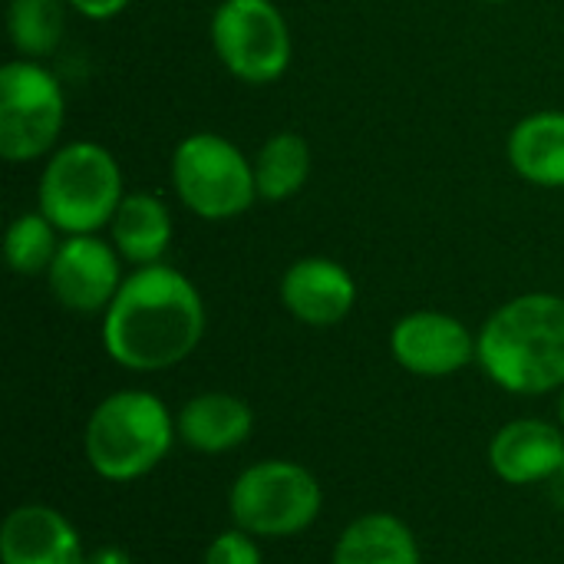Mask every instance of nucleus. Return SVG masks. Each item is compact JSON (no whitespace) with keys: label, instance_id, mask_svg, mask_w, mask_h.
Returning <instances> with one entry per match:
<instances>
[{"label":"nucleus","instance_id":"nucleus-8","mask_svg":"<svg viewBox=\"0 0 564 564\" xmlns=\"http://www.w3.org/2000/svg\"><path fill=\"white\" fill-rule=\"evenodd\" d=\"M208 33L221 66L248 86L278 83L291 66V26L271 0H221Z\"/></svg>","mask_w":564,"mask_h":564},{"label":"nucleus","instance_id":"nucleus-2","mask_svg":"<svg viewBox=\"0 0 564 564\" xmlns=\"http://www.w3.org/2000/svg\"><path fill=\"white\" fill-rule=\"evenodd\" d=\"M476 360L482 373L506 393H562L564 297L529 291L496 307L476 334Z\"/></svg>","mask_w":564,"mask_h":564},{"label":"nucleus","instance_id":"nucleus-19","mask_svg":"<svg viewBox=\"0 0 564 564\" xmlns=\"http://www.w3.org/2000/svg\"><path fill=\"white\" fill-rule=\"evenodd\" d=\"M7 33L23 59L50 56L66 33V0H10Z\"/></svg>","mask_w":564,"mask_h":564},{"label":"nucleus","instance_id":"nucleus-5","mask_svg":"<svg viewBox=\"0 0 564 564\" xmlns=\"http://www.w3.org/2000/svg\"><path fill=\"white\" fill-rule=\"evenodd\" d=\"M324 509L317 476L291 459H264L238 473L228 489L231 525L254 539H291L307 532Z\"/></svg>","mask_w":564,"mask_h":564},{"label":"nucleus","instance_id":"nucleus-11","mask_svg":"<svg viewBox=\"0 0 564 564\" xmlns=\"http://www.w3.org/2000/svg\"><path fill=\"white\" fill-rule=\"evenodd\" d=\"M281 304L284 311L307 324V327H337L340 321L350 317L357 304V284L354 274L334 261V258H297L284 274H281Z\"/></svg>","mask_w":564,"mask_h":564},{"label":"nucleus","instance_id":"nucleus-9","mask_svg":"<svg viewBox=\"0 0 564 564\" xmlns=\"http://www.w3.org/2000/svg\"><path fill=\"white\" fill-rule=\"evenodd\" d=\"M116 245L99 235H66L46 271L50 294L69 314H106L122 288V264Z\"/></svg>","mask_w":564,"mask_h":564},{"label":"nucleus","instance_id":"nucleus-4","mask_svg":"<svg viewBox=\"0 0 564 564\" xmlns=\"http://www.w3.org/2000/svg\"><path fill=\"white\" fill-rule=\"evenodd\" d=\"M122 169L116 155L89 139L56 149L36 182V208L59 235H96L119 212Z\"/></svg>","mask_w":564,"mask_h":564},{"label":"nucleus","instance_id":"nucleus-16","mask_svg":"<svg viewBox=\"0 0 564 564\" xmlns=\"http://www.w3.org/2000/svg\"><path fill=\"white\" fill-rule=\"evenodd\" d=\"M112 245L122 261L145 268L162 264L169 245H172V215L165 202L152 192H132L122 198L119 212L109 221Z\"/></svg>","mask_w":564,"mask_h":564},{"label":"nucleus","instance_id":"nucleus-21","mask_svg":"<svg viewBox=\"0 0 564 564\" xmlns=\"http://www.w3.org/2000/svg\"><path fill=\"white\" fill-rule=\"evenodd\" d=\"M202 564H264V555H261V545L254 535H248L241 529H228V532L215 535V542L205 549Z\"/></svg>","mask_w":564,"mask_h":564},{"label":"nucleus","instance_id":"nucleus-20","mask_svg":"<svg viewBox=\"0 0 564 564\" xmlns=\"http://www.w3.org/2000/svg\"><path fill=\"white\" fill-rule=\"evenodd\" d=\"M56 251H59V228L40 208L23 212L10 221L7 238H3V258L13 274L20 278L46 274Z\"/></svg>","mask_w":564,"mask_h":564},{"label":"nucleus","instance_id":"nucleus-10","mask_svg":"<svg viewBox=\"0 0 564 564\" xmlns=\"http://www.w3.org/2000/svg\"><path fill=\"white\" fill-rule=\"evenodd\" d=\"M390 354L406 373L440 380L476 360V334L446 311H410L390 330Z\"/></svg>","mask_w":564,"mask_h":564},{"label":"nucleus","instance_id":"nucleus-1","mask_svg":"<svg viewBox=\"0 0 564 564\" xmlns=\"http://www.w3.org/2000/svg\"><path fill=\"white\" fill-rule=\"evenodd\" d=\"M205 301L172 264L135 268L102 317V347L132 373H159L188 360L205 337Z\"/></svg>","mask_w":564,"mask_h":564},{"label":"nucleus","instance_id":"nucleus-6","mask_svg":"<svg viewBox=\"0 0 564 564\" xmlns=\"http://www.w3.org/2000/svg\"><path fill=\"white\" fill-rule=\"evenodd\" d=\"M172 188L202 221H231L258 202L251 159L218 132H192L172 152Z\"/></svg>","mask_w":564,"mask_h":564},{"label":"nucleus","instance_id":"nucleus-17","mask_svg":"<svg viewBox=\"0 0 564 564\" xmlns=\"http://www.w3.org/2000/svg\"><path fill=\"white\" fill-rule=\"evenodd\" d=\"M330 564H423V555L403 519L390 512H367L340 532Z\"/></svg>","mask_w":564,"mask_h":564},{"label":"nucleus","instance_id":"nucleus-25","mask_svg":"<svg viewBox=\"0 0 564 564\" xmlns=\"http://www.w3.org/2000/svg\"><path fill=\"white\" fill-rule=\"evenodd\" d=\"M558 420H562V430H564V390H562V400H558Z\"/></svg>","mask_w":564,"mask_h":564},{"label":"nucleus","instance_id":"nucleus-3","mask_svg":"<svg viewBox=\"0 0 564 564\" xmlns=\"http://www.w3.org/2000/svg\"><path fill=\"white\" fill-rule=\"evenodd\" d=\"M178 440L175 416L149 390H116L86 420L83 453L106 482H135L169 456Z\"/></svg>","mask_w":564,"mask_h":564},{"label":"nucleus","instance_id":"nucleus-18","mask_svg":"<svg viewBox=\"0 0 564 564\" xmlns=\"http://www.w3.org/2000/svg\"><path fill=\"white\" fill-rule=\"evenodd\" d=\"M251 165H254L258 198L261 202H288L307 185L311 169H314V152L301 132L284 129V132H274L258 149Z\"/></svg>","mask_w":564,"mask_h":564},{"label":"nucleus","instance_id":"nucleus-24","mask_svg":"<svg viewBox=\"0 0 564 564\" xmlns=\"http://www.w3.org/2000/svg\"><path fill=\"white\" fill-rule=\"evenodd\" d=\"M552 496L558 499V506H564V463L562 469L555 473V479H552Z\"/></svg>","mask_w":564,"mask_h":564},{"label":"nucleus","instance_id":"nucleus-14","mask_svg":"<svg viewBox=\"0 0 564 564\" xmlns=\"http://www.w3.org/2000/svg\"><path fill=\"white\" fill-rule=\"evenodd\" d=\"M175 430L188 449L205 453V456H221V453L238 449L251 436L254 413L241 397L208 390V393L192 397L175 413Z\"/></svg>","mask_w":564,"mask_h":564},{"label":"nucleus","instance_id":"nucleus-13","mask_svg":"<svg viewBox=\"0 0 564 564\" xmlns=\"http://www.w3.org/2000/svg\"><path fill=\"white\" fill-rule=\"evenodd\" d=\"M564 463L562 423L549 420H512L489 443V469L509 486L552 482Z\"/></svg>","mask_w":564,"mask_h":564},{"label":"nucleus","instance_id":"nucleus-7","mask_svg":"<svg viewBox=\"0 0 564 564\" xmlns=\"http://www.w3.org/2000/svg\"><path fill=\"white\" fill-rule=\"evenodd\" d=\"M63 122V86L40 59L17 56L0 66V155L10 165L50 155Z\"/></svg>","mask_w":564,"mask_h":564},{"label":"nucleus","instance_id":"nucleus-15","mask_svg":"<svg viewBox=\"0 0 564 564\" xmlns=\"http://www.w3.org/2000/svg\"><path fill=\"white\" fill-rule=\"evenodd\" d=\"M509 165L539 188H564V109H539L516 122L506 142Z\"/></svg>","mask_w":564,"mask_h":564},{"label":"nucleus","instance_id":"nucleus-23","mask_svg":"<svg viewBox=\"0 0 564 564\" xmlns=\"http://www.w3.org/2000/svg\"><path fill=\"white\" fill-rule=\"evenodd\" d=\"M86 564H132V555L119 545H102L86 555Z\"/></svg>","mask_w":564,"mask_h":564},{"label":"nucleus","instance_id":"nucleus-26","mask_svg":"<svg viewBox=\"0 0 564 564\" xmlns=\"http://www.w3.org/2000/svg\"><path fill=\"white\" fill-rule=\"evenodd\" d=\"M479 3H509V0H479Z\"/></svg>","mask_w":564,"mask_h":564},{"label":"nucleus","instance_id":"nucleus-12","mask_svg":"<svg viewBox=\"0 0 564 564\" xmlns=\"http://www.w3.org/2000/svg\"><path fill=\"white\" fill-rule=\"evenodd\" d=\"M86 555L76 525L50 506H17L0 525L3 564H86Z\"/></svg>","mask_w":564,"mask_h":564},{"label":"nucleus","instance_id":"nucleus-22","mask_svg":"<svg viewBox=\"0 0 564 564\" xmlns=\"http://www.w3.org/2000/svg\"><path fill=\"white\" fill-rule=\"evenodd\" d=\"M79 17H86V20H112V17H119L132 0H66Z\"/></svg>","mask_w":564,"mask_h":564}]
</instances>
